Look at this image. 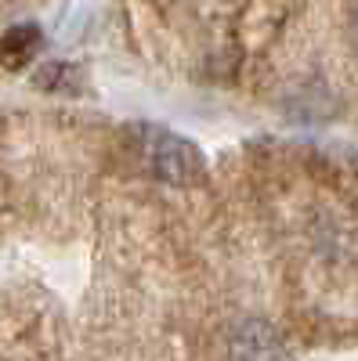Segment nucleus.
I'll list each match as a JSON object with an SVG mask.
<instances>
[{
  "mask_svg": "<svg viewBox=\"0 0 358 361\" xmlns=\"http://www.w3.org/2000/svg\"><path fill=\"white\" fill-rule=\"evenodd\" d=\"M148 163H153V173L163 180V185H199L206 177V163L203 152L181 134L170 130H156L153 141H148Z\"/></svg>",
  "mask_w": 358,
  "mask_h": 361,
  "instance_id": "f257e3e1",
  "label": "nucleus"
},
{
  "mask_svg": "<svg viewBox=\"0 0 358 361\" xmlns=\"http://www.w3.org/2000/svg\"><path fill=\"white\" fill-rule=\"evenodd\" d=\"M228 361H290V350L268 322L250 318L243 325H235V333L228 340Z\"/></svg>",
  "mask_w": 358,
  "mask_h": 361,
  "instance_id": "f03ea898",
  "label": "nucleus"
},
{
  "mask_svg": "<svg viewBox=\"0 0 358 361\" xmlns=\"http://www.w3.org/2000/svg\"><path fill=\"white\" fill-rule=\"evenodd\" d=\"M40 44H44V33L33 22L4 29V33H0V66L4 69H25L33 62V54L40 51Z\"/></svg>",
  "mask_w": 358,
  "mask_h": 361,
  "instance_id": "7ed1b4c3",
  "label": "nucleus"
},
{
  "mask_svg": "<svg viewBox=\"0 0 358 361\" xmlns=\"http://www.w3.org/2000/svg\"><path fill=\"white\" fill-rule=\"evenodd\" d=\"M37 83H40L44 90H76V66H58V62H51V66L40 69Z\"/></svg>",
  "mask_w": 358,
  "mask_h": 361,
  "instance_id": "20e7f679",
  "label": "nucleus"
},
{
  "mask_svg": "<svg viewBox=\"0 0 358 361\" xmlns=\"http://www.w3.org/2000/svg\"><path fill=\"white\" fill-rule=\"evenodd\" d=\"M354 22H358V0H354Z\"/></svg>",
  "mask_w": 358,
  "mask_h": 361,
  "instance_id": "39448f33",
  "label": "nucleus"
}]
</instances>
